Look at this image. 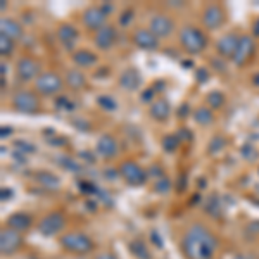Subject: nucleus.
Wrapping results in <instances>:
<instances>
[{"label": "nucleus", "mask_w": 259, "mask_h": 259, "mask_svg": "<svg viewBox=\"0 0 259 259\" xmlns=\"http://www.w3.org/2000/svg\"><path fill=\"white\" fill-rule=\"evenodd\" d=\"M57 162L62 166V168H66L68 171H71V173H81L83 168H81V164H78L76 161L73 159V157H68V156H62L57 159Z\"/></svg>", "instance_id": "7c9ffc66"}, {"label": "nucleus", "mask_w": 259, "mask_h": 259, "mask_svg": "<svg viewBox=\"0 0 259 259\" xmlns=\"http://www.w3.org/2000/svg\"><path fill=\"white\" fill-rule=\"evenodd\" d=\"M254 50H256V41L250 35H242L239 40V47H237L235 54L232 57V62L235 66H244L247 64L252 57Z\"/></svg>", "instance_id": "1a4fd4ad"}, {"label": "nucleus", "mask_w": 259, "mask_h": 259, "mask_svg": "<svg viewBox=\"0 0 259 259\" xmlns=\"http://www.w3.org/2000/svg\"><path fill=\"white\" fill-rule=\"evenodd\" d=\"M12 50H14V40L0 33V52H2V56H11Z\"/></svg>", "instance_id": "2f4dec72"}, {"label": "nucleus", "mask_w": 259, "mask_h": 259, "mask_svg": "<svg viewBox=\"0 0 259 259\" xmlns=\"http://www.w3.org/2000/svg\"><path fill=\"white\" fill-rule=\"evenodd\" d=\"M180 137L178 135H166L164 139L161 140V145H162V150L168 154H173L177 152V149L180 147Z\"/></svg>", "instance_id": "cd10ccee"}, {"label": "nucleus", "mask_w": 259, "mask_h": 259, "mask_svg": "<svg viewBox=\"0 0 259 259\" xmlns=\"http://www.w3.org/2000/svg\"><path fill=\"white\" fill-rule=\"evenodd\" d=\"M66 85L71 87L73 90L85 89V85H87L85 74H83L81 71H78V69H69L68 73H66Z\"/></svg>", "instance_id": "393cba45"}, {"label": "nucleus", "mask_w": 259, "mask_h": 259, "mask_svg": "<svg viewBox=\"0 0 259 259\" xmlns=\"http://www.w3.org/2000/svg\"><path fill=\"white\" fill-rule=\"evenodd\" d=\"M64 227H66V216L59 211H54L41 218V221L38 223V232L44 237H54V235H59L62 230H64Z\"/></svg>", "instance_id": "423d86ee"}, {"label": "nucleus", "mask_w": 259, "mask_h": 259, "mask_svg": "<svg viewBox=\"0 0 259 259\" xmlns=\"http://www.w3.org/2000/svg\"><path fill=\"white\" fill-rule=\"evenodd\" d=\"M73 62L76 66H80V68H90V66H94L97 62V56L94 52H90V50L81 49L73 52Z\"/></svg>", "instance_id": "b1692460"}, {"label": "nucleus", "mask_w": 259, "mask_h": 259, "mask_svg": "<svg viewBox=\"0 0 259 259\" xmlns=\"http://www.w3.org/2000/svg\"><path fill=\"white\" fill-rule=\"evenodd\" d=\"M97 104L100 107H102L104 111H107V112H112V111H116L118 109V102H116V99L112 97V95H99L97 97Z\"/></svg>", "instance_id": "c756f323"}, {"label": "nucleus", "mask_w": 259, "mask_h": 259, "mask_svg": "<svg viewBox=\"0 0 259 259\" xmlns=\"http://www.w3.org/2000/svg\"><path fill=\"white\" fill-rule=\"evenodd\" d=\"M14 147L21 150L19 154H31V152H36V147L33 144H30L28 140H16L14 142Z\"/></svg>", "instance_id": "c9c22d12"}, {"label": "nucleus", "mask_w": 259, "mask_h": 259, "mask_svg": "<svg viewBox=\"0 0 259 259\" xmlns=\"http://www.w3.org/2000/svg\"><path fill=\"white\" fill-rule=\"evenodd\" d=\"M180 44L185 52L195 56V54L204 52V49L207 47V36L197 26H185L180 31Z\"/></svg>", "instance_id": "7ed1b4c3"}, {"label": "nucleus", "mask_w": 259, "mask_h": 259, "mask_svg": "<svg viewBox=\"0 0 259 259\" xmlns=\"http://www.w3.org/2000/svg\"><path fill=\"white\" fill-rule=\"evenodd\" d=\"M12 197V190L11 189H2V200H9Z\"/></svg>", "instance_id": "c03bdc74"}, {"label": "nucleus", "mask_w": 259, "mask_h": 259, "mask_svg": "<svg viewBox=\"0 0 259 259\" xmlns=\"http://www.w3.org/2000/svg\"><path fill=\"white\" fill-rule=\"evenodd\" d=\"M239 40H240L239 35H235V33H227V35H223L216 41V50H218L220 56L232 59L237 47H239Z\"/></svg>", "instance_id": "f3484780"}, {"label": "nucleus", "mask_w": 259, "mask_h": 259, "mask_svg": "<svg viewBox=\"0 0 259 259\" xmlns=\"http://www.w3.org/2000/svg\"><path fill=\"white\" fill-rule=\"evenodd\" d=\"M149 30L157 36V38H166L169 36L175 30V23L169 16L166 14H156L152 19H150Z\"/></svg>", "instance_id": "f8f14e48"}, {"label": "nucleus", "mask_w": 259, "mask_h": 259, "mask_svg": "<svg viewBox=\"0 0 259 259\" xmlns=\"http://www.w3.org/2000/svg\"><path fill=\"white\" fill-rule=\"evenodd\" d=\"M232 259H245L244 256H239V254H237V256H233Z\"/></svg>", "instance_id": "3c124183"}, {"label": "nucleus", "mask_w": 259, "mask_h": 259, "mask_svg": "<svg viewBox=\"0 0 259 259\" xmlns=\"http://www.w3.org/2000/svg\"><path fill=\"white\" fill-rule=\"evenodd\" d=\"M11 133H12V128L2 126V132H0V135H2V139H6V137H9Z\"/></svg>", "instance_id": "a18cd8bd"}, {"label": "nucleus", "mask_w": 259, "mask_h": 259, "mask_svg": "<svg viewBox=\"0 0 259 259\" xmlns=\"http://www.w3.org/2000/svg\"><path fill=\"white\" fill-rule=\"evenodd\" d=\"M227 145V142H225L223 137H216V139H212L209 142V145H207V152L209 154H216V152H220L221 149Z\"/></svg>", "instance_id": "e433bc0d"}, {"label": "nucleus", "mask_w": 259, "mask_h": 259, "mask_svg": "<svg viewBox=\"0 0 259 259\" xmlns=\"http://www.w3.org/2000/svg\"><path fill=\"white\" fill-rule=\"evenodd\" d=\"M178 116H180V118H185V116H189V106H187V104H183V106L180 107Z\"/></svg>", "instance_id": "37998d69"}, {"label": "nucleus", "mask_w": 259, "mask_h": 259, "mask_svg": "<svg viewBox=\"0 0 259 259\" xmlns=\"http://www.w3.org/2000/svg\"><path fill=\"white\" fill-rule=\"evenodd\" d=\"M33 225V218L28 212H14L7 218V227L16 230L19 233H24L26 230H30Z\"/></svg>", "instance_id": "aec40b11"}, {"label": "nucleus", "mask_w": 259, "mask_h": 259, "mask_svg": "<svg viewBox=\"0 0 259 259\" xmlns=\"http://www.w3.org/2000/svg\"><path fill=\"white\" fill-rule=\"evenodd\" d=\"M130 252H132L137 259H152V256H150V250L147 249V245H145L144 240L130 242Z\"/></svg>", "instance_id": "bb28decb"}, {"label": "nucleus", "mask_w": 259, "mask_h": 259, "mask_svg": "<svg viewBox=\"0 0 259 259\" xmlns=\"http://www.w3.org/2000/svg\"><path fill=\"white\" fill-rule=\"evenodd\" d=\"M106 19H107V12L102 9V6L90 7V9H87L85 14H83V24L95 33H97L100 28L106 26Z\"/></svg>", "instance_id": "ddd939ff"}, {"label": "nucleus", "mask_w": 259, "mask_h": 259, "mask_svg": "<svg viewBox=\"0 0 259 259\" xmlns=\"http://www.w3.org/2000/svg\"><path fill=\"white\" fill-rule=\"evenodd\" d=\"M118 83H119V87L123 90H128V92L139 90L140 87H142V74H140V71L135 69V68L124 69L123 73L119 74Z\"/></svg>", "instance_id": "dca6fc26"}, {"label": "nucleus", "mask_w": 259, "mask_h": 259, "mask_svg": "<svg viewBox=\"0 0 259 259\" xmlns=\"http://www.w3.org/2000/svg\"><path fill=\"white\" fill-rule=\"evenodd\" d=\"M35 182L47 190H59L61 187V178L57 175L50 173V171H38V173H35Z\"/></svg>", "instance_id": "4be33fe9"}, {"label": "nucleus", "mask_w": 259, "mask_h": 259, "mask_svg": "<svg viewBox=\"0 0 259 259\" xmlns=\"http://www.w3.org/2000/svg\"><path fill=\"white\" fill-rule=\"evenodd\" d=\"M95 259H118L114 252H111V250H106V252H100L95 256Z\"/></svg>", "instance_id": "a19ab883"}, {"label": "nucleus", "mask_w": 259, "mask_h": 259, "mask_svg": "<svg viewBox=\"0 0 259 259\" xmlns=\"http://www.w3.org/2000/svg\"><path fill=\"white\" fill-rule=\"evenodd\" d=\"M200 78V73H197V80ZM202 80H207V73H206V69H202Z\"/></svg>", "instance_id": "de8ad7c7"}, {"label": "nucleus", "mask_w": 259, "mask_h": 259, "mask_svg": "<svg viewBox=\"0 0 259 259\" xmlns=\"http://www.w3.org/2000/svg\"><path fill=\"white\" fill-rule=\"evenodd\" d=\"M133 44L142 50L152 52V50L159 47V38L149 28H139V30L133 33Z\"/></svg>", "instance_id": "4468645a"}, {"label": "nucleus", "mask_w": 259, "mask_h": 259, "mask_svg": "<svg viewBox=\"0 0 259 259\" xmlns=\"http://www.w3.org/2000/svg\"><path fill=\"white\" fill-rule=\"evenodd\" d=\"M149 114L152 119L156 121H166L171 116V104L168 99H156L152 104H150Z\"/></svg>", "instance_id": "6ab92c4d"}, {"label": "nucleus", "mask_w": 259, "mask_h": 259, "mask_svg": "<svg viewBox=\"0 0 259 259\" xmlns=\"http://www.w3.org/2000/svg\"><path fill=\"white\" fill-rule=\"evenodd\" d=\"M12 107L23 114H36L40 111V99L36 97L35 92L30 90L16 92L12 97Z\"/></svg>", "instance_id": "39448f33"}, {"label": "nucleus", "mask_w": 259, "mask_h": 259, "mask_svg": "<svg viewBox=\"0 0 259 259\" xmlns=\"http://www.w3.org/2000/svg\"><path fill=\"white\" fill-rule=\"evenodd\" d=\"M202 23L207 30H220L225 23V11L218 4H209L202 11Z\"/></svg>", "instance_id": "9d476101"}, {"label": "nucleus", "mask_w": 259, "mask_h": 259, "mask_svg": "<svg viewBox=\"0 0 259 259\" xmlns=\"http://www.w3.org/2000/svg\"><path fill=\"white\" fill-rule=\"evenodd\" d=\"M59 244L64 250H68L71 254H76V256H85V254L92 252L95 247L94 240L83 232L64 233V235H61Z\"/></svg>", "instance_id": "f03ea898"}, {"label": "nucleus", "mask_w": 259, "mask_h": 259, "mask_svg": "<svg viewBox=\"0 0 259 259\" xmlns=\"http://www.w3.org/2000/svg\"><path fill=\"white\" fill-rule=\"evenodd\" d=\"M56 107H57L59 111L71 112V111L76 109V104L71 102V99H69V97H59V99H56Z\"/></svg>", "instance_id": "72a5a7b5"}, {"label": "nucleus", "mask_w": 259, "mask_h": 259, "mask_svg": "<svg viewBox=\"0 0 259 259\" xmlns=\"http://www.w3.org/2000/svg\"><path fill=\"white\" fill-rule=\"evenodd\" d=\"M16 74H18L19 80L30 81L40 76V64L31 57H23L16 64Z\"/></svg>", "instance_id": "9b49d317"}, {"label": "nucleus", "mask_w": 259, "mask_h": 259, "mask_svg": "<svg viewBox=\"0 0 259 259\" xmlns=\"http://www.w3.org/2000/svg\"><path fill=\"white\" fill-rule=\"evenodd\" d=\"M6 7H7V6H6V2H4V0H2V2H0V9L4 11V9H6Z\"/></svg>", "instance_id": "8fccbe9b"}, {"label": "nucleus", "mask_w": 259, "mask_h": 259, "mask_svg": "<svg viewBox=\"0 0 259 259\" xmlns=\"http://www.w3.org/2000/svg\"><path fill=\"white\" fill-rule=\"evenodd\" d=\"M133 19V11H124L123 14H121V18H119V23H121V26H126V24L130 23V21Z\"/></svg>", "instance_id": "ea45409f"}, {"label": "nucleus", "mask_w": 259, "mask_h": 259, "mask_svg": "<svg viewBox=\"0 0 259 259\" xmlns=\"http://www.w3.org/2000/svg\"><path fill=\"white\" fill-rule=\"evenodd\" d=\"M95 150H97V154L100 157H104V159H112L118 154V142H116L112 135H102L97 140Z\"/></svg>", "instance_id": "a211bd4d"}, {"label": "nucleus", "mask_w": 259, "mask_h": 259, "mask_svg": "<svg viewBox=\"0 0 259 259\" xmlns=\"http://www.w3.org/2000/svg\"><path fill=\"white\" fill-rule=\"evenodd\" d=\"M76 259H83V257H76Z\"/></svg>", "instance_id": "603ef678"}, {"label": "nucleus", "mask_w": 259, "mask_h": 259, "mask_svg": "<svg viewBox=\"0 0 259 259\" xmlns=\"http://www.w3.org/2000/svg\"><path fill=\"white\" fill-rule=\"evenodd\" d=\"M156 97V90L150 87V89H147L145 92H142V102H152V99Z\"/></svg>", "instance_id": "58836bf2"}, {"label": "nucleus", "mask_w": 259, "mask_h": 259, "mask_svg": "<svg viewBox=\"0 0 259 259\" xmlns=\"http://www.w3.org/2000/svg\"><path fill=\"white\" fill-rule=\"evenodd\" d=\"M118 173L130 187H142L147 182V171L135 161H123L118 168Z\"/></svg>", "instance_id": "20e7f679"}, {"label": "nucleus", "mask_w": 259, "mask_h": 259, "mask_svg": "<svg viewBox=\"0 0 259 259\" xmlns=\"http://www.w3.org/2000/svg\"><path fill=\"white\" fill-rule=\"evenodd\" d=\"M57 38L66 49H73L74 41L78 40V30L73 26V24H61L59 30H57Z\"/></svg>", "instance_id": "412c9836"}, {"label": "nucleus", "mask_w": 259, "mask_h": 259, "mask_svg": "<svg viewBox=\"0 0 259 259\" xmlns=\"http://www.w3.org/2000/svg\"><path fill=\"white\" fill-rule=\"evenodd\" d=\"M240 152H242V156H244L245 159H254V157L257 156V152L252 149V145H249V144L244 145V147L240 149Z\"/></svg>", "instance_id": "4c0bfd02"}, {"label": "nucleus", "mask_w": 259, "mask_h": 259, "mask_svg": "<svg viewBox=\"0 0 259 259\" xmlns=\"http://www.w3.org/2000/svg\"><path fill=\"white\" fill-rule=\"evenodd\" d=\"M194 119L200 126H209V124H212V121H214V114H212V109H209V107H199L194 112Z\"/></svg>", "instance_id": "a878e982"}, {"label": "nucleus", "mask_w": 259, "mask_h": 259, "mask_svg": "<svg viewBox=\"0 0 259 259\" xmlns=\"http://www.w3.org/2000/svg\"><path fill=\"white\" fill-rule=\"evenodd\" d=\"M218 239L207 227L194 223L182 239V250L187 259H212Z\"/></svg>", "instance_id": "f257e3e1"}, {"label": "nucleus", "mask_w": 259, "mask_h": 259, "mask_svg": "<svg viewBox=\"0 0 259 259\" xmlns=\"http://www.w3.org/2000/svg\"><path fill=\"white\" fill-rule=\"evenodd\" d=\"M252 81H254V85H256V87H259V74H256V76L252 78Z\"/></svg>", "instance_id": "09e8293b"}, {"label": "nucleus", "mask_w": 259, "mask_h": 259, "mask_svg": "<svg viewBox=\"0 0 259 259\" xmlns=\"http://www.w3.org/2000/svg\"><path fill=\"white\" fill-rule=\"evenodd\" d=\"M116 40H118V33H116V28L111 26V24H106L104 28L95 33V47L100 50H109L111 47H114Z\"/></svg>", "instance_id": "2eb2a0df"}, {"label": "nucleus", "mask_w": 259, "mask_h": 259, "mask_svg": "<svg viewBox=\"0 0 259 259\" xmlns=\"http://www.w3.org/2000/svg\"><path fill=\"white\" fill-rule=\"evenodd\" d=\"M154 190H156L157 194H162V195L169 194V190H171V182H169V178H166V177L157 178V180H156V183H154Z\"/></svg>", "instance_id": "473e14b6"}, {"label": "nucleus", "mask_w": 259, "mask_h": 259, "mask_svg": "<svg viewBox=\"0 0 259 259\" xmlns=\"http://www.w3.org/2000/svg\"><path fill=\"white\" fill-rule=\"evenodd\" d=\"M150 239H152L154 244L157 245V247H162V240H161V235L157 232H152L150 233Z\"/></svg>", "instance_id": "79ce46f5"}, {"label": "nucleus", "mask_w": 259, "mask_h": 259, "mask_svg": "<svg viewBox=\"0 0 259 259\" xmlns=\"http://www.w3.org/2000/svg\"><path fill=\"white\" fill-rule=\"evenodd\" d=\"M35 89L41 95H56L62 90V78L52 71H45L35 80Z\"/></svg>", "instance_id": "0eeeda50"}, {"label": "nucleus", "mask_w": 259, "mask_h": 259, "mask_svg": "<svg viewBox=\"0 0 259 259\" xmlns=\"http://www.w3.org/2000/svg\"><path fill=\"white\" fill-rule=\"evenodd\" d=\"M21 245H23V233L9 227L0 232V252H2V256H12L21 249Z\"/></svg>", "instance_id": "6e6552de"}, {"label": "nucleus", "mask_w": 259, "mask_h": 259, "mask_svg": "<svg viewBox=\"0 0 259 259\" xmlns=\"http://www.w3.org/2000/svg\"><path fill=\"white\" fill-rule=\"evenodd\" d=\"M78 187H80V190L87 195H95L99 190V187L95 185L94 182H89V180H80V182H78Z\"/></svg>", "instance_id": "f704fd0d"}, {"label": "nucleus", "mask_w": 259, "mask_h": 259, "mask_svg": "<svg viewBox=\"0 0 259 259\" xmlns=\"http://www.w3.org/2000/svg\"><path fill=\"white\" fill-rule=\"evenodd\" d=\"M0 33L2 35H7L12 40H18L23 36V28L18 21L11 19V18H2L0 19Z\"/></svg>", "instance_id": "5701e85b"}, {"label": "nucleus", "mask_w": 259, "mask_h": 259, "mask_svg": "<svg viewBox=\"0 0 259 259\" xmlns=\"http://www.w3.org/2000/svg\"><path fill=\"white\" fill-rule=\"evenodd\" d=\"M254 35L259 36V19L256 21V23H254Z\"/></svg>", "instance_id": "49530a36"}, {"label": "nucleus", "mask_w": 259, "mask_h": 259, "mask_svg": "<svg viewBox=\"0 0 259 259\" xmlns=\"http://www.w3.org/2000/svg\"><path fill=\"white\" fill-rule=\"evenodd\" d=\"M225 94L223 92H211L209 95H207V106H209V109L212 111H216V109H220V107H223L225 106Z\"/></svg>", "instance_id": "c85d7f7f"}]
</instances>
